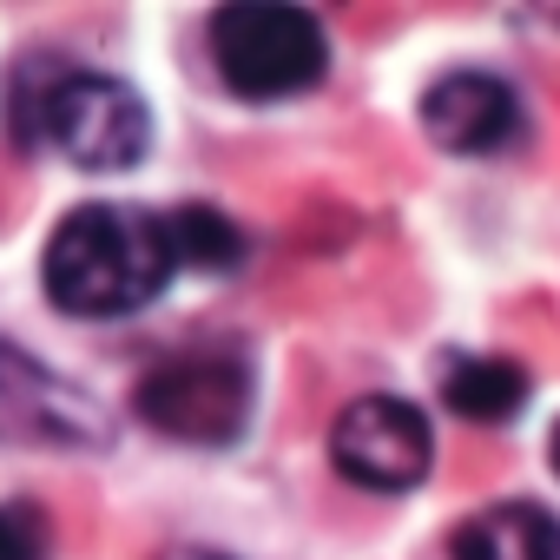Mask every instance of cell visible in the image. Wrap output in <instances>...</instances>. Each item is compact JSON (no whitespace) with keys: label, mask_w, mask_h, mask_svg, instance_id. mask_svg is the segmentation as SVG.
Segmentation results:
<instances>
[{"label":"cell","mask_w":560,"mask_h":560,"mask_svg":"<svg viewBox=\"0 0 560 560\" xmlns=\"http://www.w3.org/2000/svg\"><path fill=\"white\" fill-rule=\"evenodd\" d=\"M172 237L165 218L126 211V205H80L60 218L40 284L67 317H126L145 311L172 277Z\"/></svg>","instance_id":"obj_1"},{"label":"cell","mask_w":560,"mask_h":560,"mask_svg":"<svg viewBox=\"0 0 560 560\" xmlns=\"http://www.w3.org/2000/svg\"><path fill=\"white\" fill-rule=\"evenodd\" d=\"M40 139H54L86 172H126L145 159L152 119H145V100L113 73L27 60L14 86V145H40Z\"/></svg>","instance_id":"obj_2"},{"label":"cell","mask_w":560,"mask_h":560,"mask_svg":"<svg viewBox=\"0 0 560 560\" xmlns=\"http://www.w3.org/2000/svg\"><path fill=\"white\" fill-rule=\"evenodd\" d=\"M211 60L237 100H291L324 80L330 40L304 8L237 0V8L211 14Z\"/></svg>","instance_id":"obj_3"},{"label":"cell","mask_w":560,"mask_h":560,"mask_svg":"<svg viewBox=\"0 0 560 560\" xmlns=\"http://www.w3.org/2000/svg\"><path fill=\"white\" fill-rule=\"evenodd\" d=\"M132 409L145 429L172 435V442H198V448H224L244 435L250 416V370L224 350H198V357H165L159 370L139 376Z\"/></svg>","instance_id":"obj_4"},{"label":"cell","mask_w":560,"mask_h":560,"mask_svg":"<svg viewBox=\"0 0 560 560\" xmlns=\"http://www.w3.org/2000/svg\"><path fill=\"white\" fill-rule=\"evenodd\" d=\"M330 462L343 481H357L370 494H402L435 462L429 416L402 396H357V402H343V416L330 429Z\"/></svg>","instance_id":"obj_5"},{"label":"cell","mask_w":560,"mask_h":560,"mask_svg":"<svg viewBox=\"0 0 560 560\" xmlns=\"http://www.w3.org/2000/svg\"><path fill=\"white\" fill-rule=\"evenodd\" d=\"M0 442L80 448V442H106V416L73 383L40 370L27 350L0 343Z\"/></svg>","instance_id":"obj_6"},{"label":"cell","mask_w":560,"mask_h":560,"mask_svg":"<svg viewBox=\"0 0 560 560\" xmlns=\"http://www.w3.org/2000/svg\"><path fill=\"white\" fill-rule=\"evenodd\" d=\"M422 126L442 152H494L521 132V100L494 73H448L422 93Z\"/></svg>","instance_id":"obj_7"},{"label":"cell","mask_w":560,"mask_h":560,"mask_svg":"<svg viewBox=\"0 0 560 560\" xmlns=\"http://www.w3.org/2000/svg\"><path fill=\"white\" fill-rule=\"evenodd\" d=\"M455 560H560V521L540 501H494L448 534Z\"/></svg>","instance_id":"obj_8"},{"label":"cell","mask_w":560,"mask_h":560,"mask_svg":"<svg viewBox=\"0 0 560 560\" xmlns=\"http://www.w3.org/2000/svg\"><path fill=\"white\" fill-rule=\"evenodd\" d=\"M442 402L468 422H514L527 402V370L508 357H455L442 370Z\"/></svg>","instance_id":"obj_9"},{"label":"cell","mask_w":560,"mask_h":560,"mask_svg":"<svg viewBox=\"0 0 560 560\" xmlns=\"http://www.w3.org/2000/svg\"><path fill=\"white\" fill-rule=\"evenodd\" d=\"M165 237H172V257L191 264V270H237L244 264V231L211 205L165 211Z\"/></svg>","instance_id":"obj_10"},{"label":"cell","mask_w":560,"mask_h":560,"mask_svg":"<svg viewBox=\"0 0 560 560\" xmlns=\"http://www.w3.org/2000/svg\"><path fill=\"white\" fill-rule=\"evenodd\" d=\"M0 560H47V514L34 501L0 508Z\"/></svg>","instance_id":"obj_11"},{"label":"cell","mask_w":560,"mask_h":560,"mask_svg":"<svg viewBox=\"0 0 560 560\" xmlns=\"http://www.w3.org/2000/svg\"><path fill=\"white\" fill-rule=\"evenodd\" d=\"M547 462H553V475H560V422H553V435H547Z\"/></svg>","instance_id":"obj_12"},{"label":"cell","mask_w":560,"mask_h":560,"mask_svg":"<svg viewBox=\"0 0 560 560\" xmlns=\"http://www.w3.org/2000/svg\"><path fill=\"white\" fill-rule=\"evenodd\" d=\"M191 560H224V553H191Z\"/></svg>","instance_id":"obj_13"}]
</instances>
